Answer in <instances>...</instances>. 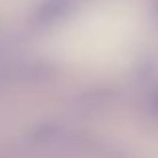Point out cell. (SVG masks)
<instances>
[{
	"instance_id": "cell-1",
	"label": "cell",
	"mask_w": 158,
	"mask_h": 158,
	"mask_svg": "<svg viewBox=\"0 0 158 158\" xmlns=\"http://www.w3.org/2000/svg\"><path fill=\"white\" fill-rule=\"evenodd\" d=\"M148 30V16L136 0H96L58 24L46 50L78 70L114 72L138 58Z\"/></svg>"
}]
</instances>
